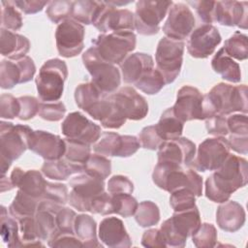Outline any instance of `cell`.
I'll list each match as a JSON object with an SVG mask.
<instances>
[{"label": "cell", "mask_w": 248, "mask_h": 248, "mask_svg": "<svg viewBox=\"0 0 248 248\" xmlns=\"http://www.w3.org/2000/svg\"><path fill=\"white\" fill-rule=\"evenodd\" d=\"M247 179V160L230 153L221 167L206 178L205 196L214 202H225L233 192L246 185Z\"/></svg>", "instance_id": "6da1fadb"}, {"label": "cell", "mask_w": 248, "mask_h": 248, "mask_svg": "<svg viewBox=\"0 0 248 248\" xmlns=\"http://www.w3.org/2000/svg\"><path fill=\"white\" fill-rule=\"evenodd\" d=\"M29 49L30 42L26 37L0 28V50L3 56L16 61L26 56Z\"/></svg>", "instance_id": "83f0119b"}, {"label": "cell", "mask_w": 248, "mask_h": 248, "mask_svg": "<svg viewBox=\"0 0 248 248\" xmlns=\"http://www.w3.org/2000/svg\"><path fill=\"white\" fill-rule=\"evenodd\" d=\"M43 199H46V200L54 202L56 203H59L61 205H64L69 200L68 188L65 184L52 183V182L47 181Z\"/></svg>", "instance_id": "f5cc1de1"}, {"label": "cell", "mask_w": 248, "mask_h": 248, "mask_svg": "<svg viewBox=\"0 0 248 248\" xmlns=\"http://www.w3.org/2000/svg\"><path fill=\"white\" fill-rule=\"evenodd\" d=\"M211 67L213 71L219 74L225 80L232 83H237L241 80L239 64L230 57L223 47H221L211 59Z\"/></svg>", "instance_id": "f1b7e54d"}, {"label": "cell", "mask_w": 248, "mask_h": 248, "mask_svg": "<svg viewBox=\"0 0 248 248\" xmlns=\"http://www.w3.org/2000/svg\"><path fill=\"white\" fill-rule=\"evenodd\" d=\"M134 215L136 222L142 228L154 226L160 220L159 207L151 201H143L140 202Z\"/></svg>", "instance_id": "ab89813d"}, {"label": "cell", "mask_w": 248, "mask_h": 248, "mask_svg": "<svg viewBox=\"0 0 248 248\" xmlns=\"http://www.w3.org/2000/svg\"><path fill=\"white\" fill-rule=\"evenodd\" d=\"M69 185L72 190L68 202L78 211L90 212L95 197L105 192L104 180L85 172L74 176L69 181Z\"/></svg>", "instance_id": "8fae6325"}, {"label": "cell", "mask_w": 248, "mask_h": 248, "mask_svg": "<svg viewBox=\"0 0 248 248\" xmlns=\"http://www.w3.org/2000/svg\"><path fill=\"white\" fill-rule=\"evenodd\" d=\"M62 134L71 140L94 144L101 136V127L79 111L69 113L61 124Z\"/></svg>", "instance_id": "2e32d148"}, {"label": "cell", "mask_w": 248, "mask_h": 248, "mask_svg": "<svg viewBox=\"0 0 248 248\" xmlns=\"http://www.w3.org/2000/svg\"><path fill=\"white\" fill-rule=\"evenodd\" d=\"M65 112L66 108L62 102H42L38 114L44 120L56 122L64 117Z\"/></svg>", "instance_id": "f907efd6"}, {"label": "cell", "mask_w": 248, "mask_h": 248, "mask_svg": "<svg viewBox=\"0 0 248 248\" xmlns=\"http://www.w3.org/2000/svg\"><path fill=\"white\" fill-rule=\"evenodd\" d=\"M195 143L187 138L164 141L158 148V163H170L173 165H190L196 155Z\"/></svg>", "instance_id": "ffe728a7"}, {"label": "cell", "mask_w": 248, "mask_h": 248, "mask_svg": "<svg viewBox=\"0 0 248 248\" xmlns=\"http://www.w3.org/2000/svg\"><path fill=\"white\" fill-rule=\"evenodd\" d=\"M156 186L169 193L180 188L190 190L196 197L202 194V178L193 170H184L181 166L170 163H157L152 172Z\"/></svg>", "instance_id": "3957f363"}, {"label": "cell", "mask_w": 248, "mask_h": 248, "mask_svg": "<svg viewBox=\"0 0 248 248\" xmlns=\"http://www.w3.org/2000/svg\"><path fill=\"white\" fill-rule=\"evenodd\" d=\"M0 220V234L4 243H6L8 247L11 248L22 247L18 222L13 216H8V212L4 206H1Z\"/></svg>", "instance_id": "836d02e7"}, {"label": "cell", "mask_w": 248, "mask_h": 248, "mask_svg": "<svg viewBox=\"0 0 248 248\" xmlns=\"http://www.w3.org/2000/svg\"><path fill=\"white\" fill-rule=\"evenodd\" d=\"M245 210L241 204L234 201L222 202L216 211V222L218 227L228 232L240 230L245 223Z\"/></svg>", "instance_id": "484cf974"}, {"label": "cell", "mask_w": 248, "mask_h": 248, "mask_svg": "<svg viewBox=\"0 0 248 248\" xmlns=\"http://www.w3.org/2000/svg\"><path fill=\"white\" fill-rule=\"evenodd\" d=\"M166 82L162 74L157 69H152L141 76V78L137 80L134 85L148 95H154L161 91L165 86Z\"/></svg>", "instance_id": "b9f144b4"}, {"label": "cell", "mask_w": 248, "mask_h": 248, "mask_svg": "<svg viewBox=\"0 0 248 248\" xmlns=\"http://www.w3.org/2000/svg\"><path fill=\"white\" fill-rule=\"evenodd\" d=\"M203 95L191 85L182 86L176 95L172 110L174 115L182 122L205 119L202 110Z\"/></svg>", "instance_id": "ac0fdd59"}, {"label": "cell", "mask_w": 248, "mask_h": 248, "mask_svg": "<svg viewBox=\"0 0 248 248\" xmlns=\"http://www.w3.org/2000/svg\"><path fill=\"white\" fill-rule=\"evenodd\" d=\"M228 130L231 135L248 136V123L246 113H235L227 117Z\"/></svg>", "instance_id": "6125c7cd"}, {"label": "cell", "mask_w": 248, "mask_h": 248, "mask_svg": "<svg viewBox=\"0 0 248 248\" xmlns=\"http://www.w3.org/2000/svg\"><path fill=\"white\" fill-rule=\"evenodd\" d=\"M225 52L236 60H245L248 57V38L240 31H235L225 41L223 46Z\"/></svg>", "instance_id": "f35d334b"}, {"label": "cell", "mask_w": 248, "mask_h": 248, "mask_svg": "<svg viewBox=\"0 0 248 248\" xmlns=\"http://www.w3.org/2000/svg\"><path fill=\"white\" fill-rule=\"evenodd\" d=\"M66 144V150L64 158L72 163L83 165L91 155V148L89 144L81 141H78L71 139H64Z\"/></svg>", "instance_id": "7bdbcfd3"}, {"label": "cell", "mask_w": 248, "mask_h": 248, "mask_svg": "<svg viewBox=\"0 0 248 248\" xmlns=\"http://www.w3.org/2000/svg\"><path fill=\"white\" fill-rule=\"evenodd\" d=\"M103 34L135 29L134 14L127 9H117L108 1H102L101 8L92 23Z\"/></svg>", "instance_id": "5bb4252c"}, {"label": "cell", "mask_w": 248, "mask_h": 248, "mask_svg": "<svg viewBox=\"0 0 248 248\" xmlns=\"http://www.w3.org/2000/svg\"><path fill=\"white\" fill-rule=\"evenodd\" d=\"M187 3L194 8L200 20L202 21L203 24H211L214 22L213 12L215 1H189Z\"/></svg>", "instance_id": "680465c9"}, {"label": "cell", "mask_w": 248, "mask_h": 248, "mask_svg": "<svg viewBox=\"0 0 248 248\" xmlns=\"http://www.w3.org/2000/svg\"><path fill=\"white\" fill-rule=\"evenodd\" d=\"M171 5L172 1H138L134 14L135 29L139 34L144 36L157 34L160 29V23Z\"/></svg>", "instance_id": "30bf717a"}, {"label": "cell", "mask_w": 248, "mask_h": 248, "mask_svg": "<svg viewBox=\"0 0 248 248\" xmlns=\"http://www.w3.org/2000/svg\"><path fill=\"white\" fill-rule=\"evenodd\" d=\"M221 35L212 24H202L192 31L187 42L188 53L194 58H206L221 43Z\"/></svg>", "instance_id": "d6986e66"}, {"label": "cell", "mask_w": 248, "mask_h": 248, "mask_svg": "<svg viewBox=\"0 0 248 248\" xmlns=\"http://www.w3.org/2000/svg\"><path fill=\"white\" fill-rule=\"evenodd\" d=\"M105 95L93 84L92 81L78 84L75 89V101L79 108L87 112Z\"/></svg>", "instance_id": "e575fe53"}, {"label": "cell", "mask_w": 248, "mask_h": 248, "mask_svg": "<svg viewBox=\"0 0 248 248\" xmlns=\"http://www.w3.org/2000/svg\"><path fill=\"white\" fill-rule=\"evenodd\" d=\"M184 43L168 37H163L156 48V69L162 74L166 84L175 80L181 71L183 62Z\"/></svg>", "instance_id": "9c48e42d"}, {"label": "cell", "mask_w": 248, "mask_h": 248, "mask_svg": "<svg viewBox=\"0 0 248 248\" xmlns=\"http://www.w3.org/2000/svg\"><path fill=\"white\" fill-rule=\"evenodd\" d=\"M192 241L198 248L214 247L217 242L216 228L209 223L201 224L198 231L192 235Z\"/></svg>", "instance_id": "7dc6e473"}, {"label": "cell", "mask_w": 248, "mask_h": 248, "mask_svg": "<svg viewBox=\"0 0 248 248\" xmlns=\"http://www.w3.org/2000/svg\"><path fill=\"white\" fill-rule=\"evenodd\" d=\"M99 238L108 247L128 248L132 246V240L121 219L117 217H106L99 226Z\"/></svg>", "instance_id": "d4e9b609"}, {"label": "cell", "mask_w": 248, "mask_h": 248, "mask_svg": "<svg viewBox=\"0 0 248 248\" xmlns=\"http://www.w3.org/2000/svg\"><path fill=\"white\" fill-rule=\"evenodd\" d=\"M84 27L73 18L60 22L55 30L56 47L59 55L71 58L79 54L84 46Z\"/></svg>", "instance_id": "4fadbf2b"}, {"label": "cell", "mask_w": 248, "mask_h": 248, "mask_svg": "<svg viewBox=\"0 0 248 248\" xmlns=\"http://www.w3.org/2000/svg\"><path fill=\"white\" fill-rule=\"evenodd\" d=\"M230 149L239 153L247 154L248 151V136H239V135H230L227 139Z\"/></svg>", "instance_id": "03108f58"}, {"label": "cell", "mask_w": 248, "mask_h": 248, "mask_svg": "<svg viewBox=\"0 0 248 248\" xmlns=\"http://www.w3.org/2000/svg\"><path fill=\"white\" fill-rule=\"evenodd\" d=\"M196 24L195 16L190 8L184 3H172L168 18L163 26L166 37L183 41L192 33Z\"/></svg>", "instance_id": "e0dca14e"}, {"label": "cell", "mask_w": 248, "mask_h": 248, "mask_svg": "<svg viewBox=\"0 0 248 248\" xmlns=\"http://www.w3.org/2000/svg\"><path fill=\"white\" fill-rule=\"evenodd\" d=\"M67 77L68 68L63 60L52 58L46 61L36 78L39 98L43 102H57L62 97Z\"/></svg>", "instance_id": "8992f818"}, {"label": "cell", "mask_w": 248, "mask_h": 248, "mask_svg": "<svg viewBox=\"0 0 248 248\" xmlns=\"http://www.w3.org/2000/svg\"><path fill=\"white\" fill-rule=\"evenodd\" d=\"M19 102L11 94H2L0 97V115L2 118L13 119L18 117Z\"/></svg>", "instance_id": "11a10c76"}, {"label": "cell", "mask_w": 248, "mask_h": 248, "mask_svg": "<svg viewBox=\"0 0 248 248\" xmlns=\"http://www.w3.org/2000/svg\"><path fill=\"white\" fill-rule=\"evenodd\" d=\"M141 244L147 248L167 247L160 229H149L141 236Z\"/></svg>", "instance_id": "be15d7a7"}, {"label": "cell", "mask_w": 248, "mask_h": 248, "mask_svg": "<svg viewBox=\"0 0 248 248\" xmlns=\"http://www.w3.org/2000/svg\"><path fill=\"white\" fill-rule=\"evenodd\" d=\"M83 171L89 175L105 180L111 172V162L106 156L91 154L84 164Z\"/></svg>", "instance_id": "60d3db41"}, {"label": "cell", "mask_w": 248, "mask_h": 248, "mask_svg": "<svg viewBox=\"0 0 248 248\" xmlns=\"http://www.w3.org/2000/svg\"><path fill=\"white\" fill-rule=\"evenodd\" d=\"M247 109V86L245 84L234 86L220 82L203 96L202 110L205 119L215 114L228 115L235 111L246 113Z\"/></svg>", "instance_id": "7a4b0ae2"}, {"label": "cell", "mask_w": 248, "mask_h": 248, "mask_svg": "<svg viewBox=\"0 0 248 248\" xmlns=\"http://www.w3.org/2000/svg\"><path fill=\"white\" fill-rule=\"evenodd\" d=\"M170 203L174 212L190 209L196 206V196L186 188H180L170 193Z\"/></svg>", "instance_id": "681fc988"}, {"label": "cell", "mask_w": 248, "mask_h": 248, "mask_svg": "<svg viewBox=\"0 0 248 248\" xmlns=\"http://www.w3.org/2000/svg\"><path fill=\"white\" fill-rule=\"evenodd\" d=\"M73 11V1L56 0L47 4L46 14L53 23H60L67 18H71Z\"/></svg>", "instance_id": "bcb514c9"}, {"label": "cell", "mask_w": 248, "mask_h": 248, "mask_svg": "<svg viewBox=\"0 0 248 248\" xmlns=\"http://www.w3.org/2000/svg\"><path fill=\"white\" fill-rule=\"evenodd\" d=\"M82 62L92 78L91 81L105 96L116 92L121 82L120 72L113 64L102 59L94 46L82 54Z\"/></svg>", "instance_id": "52a82bcc"}, {"label": "cell", "mask_w": 248, "mask_h": 248, "mask_svg": "<svg viewBox=\"0 0 248 248\" xmlns=\"http://www.w3.org/2000/svg\"><path fill=\"white\" fill-rule=\"evenodd\" d=\"M28 148L45 160H57L64 157L66 144L59 136L46 131H32L28 139Z\"/></svg>", "instance_id": "44dd1931"}, {"label": "cell", "mask_w": 248, "mask_h": 248, "mask_svg": "<svg viewBox=\"0 0 248 248\" xmlns=\"http://www.w3.org/2000/svg\"><path fill=\"white\" fill-rule=\"evenodd\" d=\"M112 202V213H116L122 217H131L138 208V202L131 194L110 195Z\"/></svg>", "instance_id": "f6af8a7d"}, {"label": "cell", "mask_w": 248, "mask_h": 248, "mask_svg": "<svg viewBox=\"0 0 248 248\" xmlns=\"http://www.w3.org/2000/svg\"><path fill=\"white\" fill-rule=\"evenodd\" d=\"M119 65L124 82L133 84L139 80L143 74L154 69L152 56L143 52L129 54Z\"/></svg>", "instance_id": "4316f807"}, {"label": "cell", "mask_w": 248, "mask_h": 248, "mask_svg": "<svg viewBox=\"0 0 248 248\" xmlns=\"http://www.w3.org/2000/svg\"><path fill=\"white\" fill-rule=\"evenodd\" d=\"M10 179L14 187H17L23 193L39 200L43 199L47 181L39 170H24L16 167L12 170Z\"/></svg>", "instance_id": "cb8c5ba5"}, {"label": "cell", "mask_w": 248, "mask_h": 248, "mask_svg": "<svg viewBox=\"0 0 248 248\" xmlns=\"http://www.w3.org/2000/svg\"><path fill=\"white\" fill-rule=\"evenodd\" d=\"M139 140L140 145L149 150H156L165 141L158 134L155 125L144 127L139 134Z\"/></svg>", "instance_id": "816d5d0a"}, {"label": "cell", "mask_w": 248, "mask_h": 248, "mask_svg": "<svg viewBox=\"0 0 248 248\" xmlns=\"http://www.w3.org/2000/svg\"><path fill=\"white\" fill-rule=\"evenodd\" d=\"M102 1L78 0L73 1L71 18L83 24H92L100 8Z\"/></svg>", "instance_id": "8d00e7d4"}, {"label": "cell", "mask_w": 248, "mask_h": 248, "mask_svg": "<svg viewBox=\"0 0 248 248\" xmlns=\"http://www.w3.org/2000/svg\"><path fill=\"white\" fill-rule=\"evenodd\" d=\"M230 154V146L225 137L205 139L198 147L192 167L200 171L215 170L221 167Z\"/></svg>", "instance_id": "7c38bea8"}, {"label": "cell", "mask_w": 248, "mask_h": 248, "mask_svg": "<svg viewBox=\"0 0 248 248\" xmlns=\"http://www.w3.org/2000/svg\"><path fill=\"white\" fill-rule=\"evenodd\" d=\"M134 191L133 182L124 175H113L108 182V193L109 195L132 194Z\"/></svg>", "instance_id": "9f6ffc18"}, {"label": "cell", "mask_w": 248, "mask_h": 248, "mask_svg": "<svg viewBox=\"0 0 248 248\" xmlns=\"http://www.w3.org/2000/svg\"><path fill=\"white\" fill-rule=\"evenodd\" d=\"M33 130L22 124L0 123V169L5 175L13 161L18 159L28 148V139Z\"/></svg>", "instance_id": "277c9868"}, {"label": "cell", "mask_w": 248, "mask_h": 248, "mask_svg": "<svg viewBox=\"0 0 248 248\" xmlns=\"http://www.w3.org/2000/svg\"><path fill=\"white\" fill-rule=\"evenodd\" d=\"M35 227L40 240H49L59 231L57 229L55 213L46 209H38L35 214Z\"/></svg>", "instance_id": "d590c367"}, {"label": "cell", "mask_w": 248, "mask_h": 248, "mask_svg": "<svg viewBox=\"0 0 248 248\" xmlns=\"http://www.w3.org/2000/svg\"><path fill=\"white\" fill-rule=\"evenodd\" d=\"M83 165L72 163L62 157L57 160H45L42 166V172L45 176L54 180H65L74 173L83 171Z\"/></svg>", "instance_id": "f546056e"}, {"label": "cell", "mask_w": 248, "mask_h": 248, "mask_svg": "<svg viewBox=\"0 0 248 248\" xmlns=\"http://www.w3.org/2000/svg\"><path fill=\"white\" fill-rule=\"evenodd\" d=\"M205 128L208 134L216 137H225L229 134L226 115L215 114L206 118Z\"/></svg>", "instance_id": "91938a15"}, {"label": "cell", "mask_w": 248, "mask_h": 248, "mask_svg": "<svg viewBox=\"0 0 248 248\" xmlns=\"http://www.w3.org/2000/svg\"><path fill=\"white\" fill-rule=\"evenodd\" d=\"M77 214L69 207H62L55 213V220L57 229L61 232L75 233L74 226Z\"/></svg>", "instance_id": "db71d44e"}, {"label": "cell", "mask_w": 248, "mask_h": 248, "mask_svg": "<svg viewBox=\"0 0 248 248\" xmlns=\"http://www.w3.org/2000/svg\"><path fill=\"white\" fill-rule=\"evenodd\" d=\"M247 2L215 1L213 20L225 26L247 28Z\"/></svg>", "instance_id": "603a6c76"}, {"label": "cell", "mask_w": 248, "mask_h": 248, "mask_svg": "<svg viewBox=\"0 0 248 248\" xmlns=\"http://www.w3.org/2000/svg\"><path fill=\"white\" fill-rule=\"evenodd\" d=\"M14 187V185L12 184V181L11 179L7 178L5 175H2V178H1V192H5V191H9V190H12Z\"/></svg>", "instance_id": "003e7915"}, {"label": "cell", "mask_w": 248, "mask_h": 248, "mask_svg": "<svg viewBox=\"0 0 248 248\" xmlns=\"http://www.w3.org/2000/svg\"><path fill=\"white\" fill-rule=\"evenodd\" d=\"M136 39L133 31H117L100 34L92 40V44L102 59L114 65L121 64L135 49Z\"/></svg>", "instance_id": "ba28073f"}, {"label": "cell", "mask_w": 248, "mask_h": 248, "mask_svg": "<svg viewBox=\"0 0 248 248\" xmlns=\"http://www.w3.org/2000/svg\"><path fill=\"white\" fill-rule=\"evenodd\" d=\"M40 201L41 200L33 198L18 190L9 206V213L16 220L28 216H35Z\"/></svg>", "instance_id": "d6a6232c"}, {"label": "cell", "mask_w": 248, "mask_h": 248, "mask_svg": "<svg viewBox=\"0 0 248 248\" xmlns=\"http://www.w3.org/2000/svg\"><path fill=\"white\" fill-rule=\"evenodd\" d=\"M140 146V140L135 136H121L113 132H104L94 143L93 149L95 153L106 157L127 158L134 155Z\"/></svg>", "instance_id": "9a60e30c"}, {"label": "cell", "mask_w": 248, "mask_h": 248, "mask_svg": "<svg viewBox=\"0 0 248 248\" xmlns=\"http://www.w3.org/2000/svg\"><path fill=\"white\" fill-rule=\"evenodd\" d=\"M12 3L26 15H32V14L41 12L43 8L48 4L47 1H37V0H29V1L16 0V1H12Z\"/></svg>", "instance_id": "e7e4bbea"}, {"label": "cell", "mask_w": 248, "mask_h": 248, "mask_svg": "<svg viewBox=\"0 0 248 248\" xmlns=\"http://www.w3.org/2000/svg\"><path fill=\"white\" fill-rule=\"evenodd\" d=\"M184 122L177 118L172 110V108H167L155 125L159 136L166 141L175 140L181 137L183 132Z\"/></svg>", "instance_id": "1f68e13d"}, {"label": "cell", "mask_w": 248, "mask_h": 248, "mask_svg": "<svg viewBox=\"0 0 248 248\" xmlns=\"http://www.w3.org/2000/svg\"><path fill=\"white\" fill-rule=\"evenodd\" d=\"M22 246H44L37 236L35 216H28L17 220Z\"/></svg>", "instance_id": "c3c4849f"}, {"label": "cell", "mask_w": 248, "mask_h": 248, "mask_svg": "<svg viewBox=\"0 0 248 248\" xmlns=\"http://www.w3.org/2000/svg\"><path fill=\"white\" fill-rule=\"evenodd\" d=\"M96 221L87 214H79L75 220V234L82 242L83 247H102L97 238Z\"/></svg>", "instance_id": "4dcf8cb0"}, {"label": "cell", "mask_w": 248, "mask_h": 248, "mask_svg": "<svg viewBox=\"0 0 248 248\" xmlns=\"http://www.w3.org/2000/svg\"><path fill=\"white\" fill-rule=\"evenodd\" d=\"M201 215L197 206L190 209L177 211L161 225L167 247L182 248L189 236H192L201 226Z\"/></svg>", "instance_id": "5b68a950"}, {"label": "cell", "mask_w": 248, "mask_h": 248, "mask_svg": "<svg viewBox=\"0 0 248 248\" xmlns=\"http://www.w3.org/2000/svg\"><path fill=\"white\" fill-rule=\"evenodd\" d=\"M1 27L8 30H18L22 26V16L12 1H1Z\"/></svg>", "instance_id": "ee69618b"}, {"label": "cell", "mask_w": 248, "mask_h": 248, "mask_svg": "<svg viewBox=\"0 0 248 248\" xmlns=\"http://www.w3.org/2000/svg\"><path fill=\"white\" fill-rule=\"evenodd\" d=\"M109 97L127 119L140 120L148 113L146 100L131 86H124Z\"/></svg>", "instance_id": "7402d4cb"}, {"label": "cell", "mask_w": 248, "mask_h": 248, "mask_svg": "<svg viewBox=\"0 0 248 248\" xmlns=\"http://www.w3.org/2000/svg\"><path fill=\"white\" fill-rule=\"evenodd\" d=\"M23 83V74L17 60H2L0 64V86L11 89L16 84Z\"/></svg>", "instance_id": "74e56055"}, {"label": "cell", "mask_w": 248, "mask_h": 248, "mask_svg": "<svg viewBox=\"0 0 248 248\" xmlns=\"http://www.w3.org/2000/svg\"><path fill=\"white\" fill-rule=\"evenodd\" d=\"M19 102V114L18 118L20 120H29L33 118L39 112L40 103L37 98L33 96H21L18 97Z\"/></svg>", "instance_id": "6f0895ef"}, {"label": "cell", "mask_w": 248, "mask_h": 248, "mask_svg": "<svg viewBox=\"0 0 248 248\" xmlns=\"http://www.w3.org/2000/svg\"><path fill=\"white\" fill-rule=\"evenodd\" d=\"M48 246L50 247H83L82 242L75 233L61 232L55 233L48 241Z\"/></svg>", "instance_id": "94428289"}]
</instances>
